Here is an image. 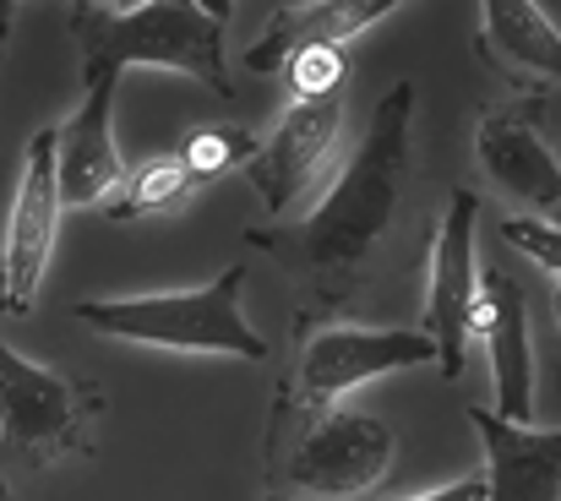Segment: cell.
Segmentation results:
<instances>
[{
  "label": "cell",
  "instance_id": "1",
  "mask_svg": "<svg viewBox=\"0 0 561 501\" xmlns=\"http://www.w3.org/2000/svg\"><path fill=\"white\" fill-rule=\"evenodd\" d=\"M409 132H414V82H392L371 110V126L328 196L300 218V257L317 278H355L381 235L392 229L403 180H409Z\"/></svg>",
  "mask_w": 561,
  "mask_h": 501
},
{
  "label": "cell",
  "instance_id": "2",
  "mask_svg": "<svg viewBox=\"0 0 561 501\" xmlns=\"http://www.w3.org/2000/svg\"><path fill=\"white\" fill-rule=\"evenodd\" d=\"M229 5H71L66 27L82 44V82L88 77H126V71H175L196 77L218 99H229V55H224Z\"/></svg>",
  "mask_w": 561,
  "mask_h": 501
},
{
  "label": "cell",
  "instance_id": "3",
  "mask_svg": "<svg viewBox=\"0 0 561 501\" xmlns=\"http://www.w3.org/2000/svg\"><path fill=\"white\" fill-rule=\"evenodd\" d=\"M245 267L229 262L202 289H164V295H115V300H77V317L99 338L170 349V354H240L267 360V338L240 311Z\"/></svg>",
  "mask_w": 561,
  "mask_h": 501
},
{
  "label": "cell",
  "instance_id": "4",
  "mask_svg": "<svg viewBox=\"0 0 561 501\" xmlns=\"http://www.w3.org/2000/svg\"><path fill=\"white\" fill-rule=\"evenodd\" d=\"M104 409L110 398L99 382L33 365L0 338V447H11L27 469L93 453Z\"/></svg>",
  "mask_w": 561,
  "mask_h": 501
},
{
  "label": "cell",
  "instance_id": "5",
  "mask_svg": "<svg viewBox=\"0 0 561 501\" xmlns=\"http://www.w3.org/2000/svg\"><path fill=\"white\" fill-rule=\"evenodd\" d=\"M392 453L398 442L387 420L360 409H317L289 431V447H273V486L278 501H355L387 480Z\"/></svg>",
  "mask_w": 561,
  "mask_h": 501
},
{
  "label": "cell",
  "instance_id": "6",
  "mask_svg": "<svg viewBox=\"0 0 561 501\" xmlns=\"http://www.w3.org/2000/svg\"><path fill=\"white\" fill-rule=\"evenodd\" d=\"M436 360L431 354V338L420 328H350V322H322V328H306L300 343V365H295V382L278 387V403L289 409H333L344 392L381 382L392 371H409V365H425Z\"/></svg>",
  "mask_w": 561,
  "mask_h": 501
},
{
  "label": "cell",
  "instance_id": "7",
  "mask_svg": "<svg viewBox=\"0 0 561 501\" xmlns=\"http://www.w3.org/2000/svg\"><path fill=\"white\" fill-rule=\"evenodd\" d=\"M474 224H480V196L474 191H453L436 246H431V273H425V328L436 371L447 382L463 376V354L474 338V289H480V267H474Z\"/></svg>",
  "mask_w": 561,
  "mask_h": 501
},
{
  "label": "cell",
  "instance_id": "8",
  "mask_svg": "<svg viewBox=\"0 0 561 501\" xmlns=\"http://www.w3.org/2000/svg\"><path fill=\"white\" fill-rule=\"evenodd\" d=\"M339 137H344V93L333 99H311V104H289L273 132L256 143L245 180L256 185L262 207L289 218L306 207V196L322 185V174L339 153Z\"/></svg>",
  "mask_w": 561,
  "mask_h": 501
},
{
  "label": "cell",
  "instance_id": "9",
  "mask_svg": "<svg viewBox=\"0 0 561 501\" xmlns=\"http://www.w3.org/2000/svg\"><path fill=\"white\" fill-rule=\"evenodd\" d=\"M60 185H55V126H44L27 143V159L16 174V196H11V224H5V251H0V311L27 317L55 251V229H60Z\"/></svg>",
  "mask_w": 561,
  "mask_h": 501
},
{
  "label": "cell",
  "instance_id": "10",
  "mask_svg": "<svg viewBox=\"0 0 561 501\" xmlns=\"http://www.w3.org/2000/svg\"><path fill=\"white\" fill-rule=\"evenodd\" d=\"M474 333L485 338L491 354V392H496V420L507 425H535V343H529V306L524 284L496 262L480 273L474 289Z\"/></svg>",
  "mask_w": 561,
  "mask_h": 501
},
{
  "label": "cell",
  "instance_id": "11",
  "mask_svg": "<svg viewBox=\"0 0 561 501\" xmlns=\"http://www.w3.org/2000/svg\"><path fill=\"white\" fill-rule=\"evenodd\" d=\"M115 88L121 77H88V93L77 104V115L66 126H55V185H60V207H104L121 180V148H115Z\"/></svg>",
  "mask_w": 561,
  "mask_h": 501
},
{
  "label": "cell",
  "instance_id": "12",
  "mask_svg": "<svg viewBox=\"0 0 561 501\" xmlns=\"http://www.w3.org/2000/svg\"><path fill=\"white\" fill-rule=\"evenodd\" d=\"M469 425L485 447V501H561V431L557 425H507L491 409L469 403Z\"/></svg>",
  "mask_w": 561,
  "mask_h": 501
},
{
  "label": "cell",
  "instance_id": "13",
  "mask_svg": "<svg viewBox=\"0 0 561 501\" xmlns=\"http://www.w3.org/2000/svg\"><path fill=\"white\" fill-rule=\"evenodd\" d=\"M392 11V0H311V5H278L262 38L245 49V71L278 77L306 49H344L355 33H366Z\"/></svg>",
  "mask_w": 561,
  "mask_h": 501
},
{
  "label": "cell",
  "instance_id": "14",
  "mask_svg": "<svg viewBox=\"0 0 561 501\" xmlns=\"http://www.w3.org/2000/svg\"><path fill=\"white\" fill-rule=\"evenodd\" d=\"M474 159L491 174L496 191H507V196L540 207L546 218H557L561 164H557V153L535 137V126H524L507 110H485L480 115V132H474Z\"/></svg>",
  "mask_w": 561,
  "mask_h": 501
},
{
  "label": "cell",
  "instance_id": "15",
  "mask_svg": "<svg viewBox=\"0 0 561 501\" xmlns=\"http://www.w3.org/2000/svg\"><path fill=\"white\" fill-rule=\"evenodd\" d=\"M480 49L496 66H507L513 77H529V82H557L561 77V33L546 5L485 0L480 5Z\"/></svg>",
  "mask_w": 561,
  "mask_h": 501
},
{
  "label": "cell",
  "instance_id": "16",
  "mask_svg": "<svg viewBox=\"0 0 561 501\" xmlns=\"http://www.w3.org/2000/svg\"><path fill=\"white\" fill-rule=\"evenodd\" d=\"M191 185H196V180L186 174L181 153H153V159H142L137 169H126V180H121V191L104 202V213L121 218V224H131V218H159V213H175V207L186 202Z\"/></svg>",
  "mask_w": 561,
  "mask_h": 501
},
{
  "label": "cell",
  "instance_id": "17",
  "mask_svg": "<svg viewBox=\"0 0 561 501\" xmlns=\"http://www.w3.org/2000/svg\"><path fill=\"white\" fill-rule=\"evenodd\" d=\"M181 164H186L191 180H213V174H229V169L251 164L256 153V137L245 126H196L181 137Z\"/></svg>",
  "mask_w": 561,
  "mask_h": 501
},
{
  "label": "cell",
  "instance_id": "18",
  "mask_svg": "<svg viewBox=\"0 0 561 501\" xmlns=\"http://www.w3.org/2000/svg\"><path fill=\"white\" fill-rule=\"evenodd\" d=\"M278 77H284V88H289L295 104L333 99V93H344V82H350V55H344V49H306V55H295Z\"/></svg>",
  "mask_w": 561,
  "mask_h": 501
},
{
  "label": "cell",
  "instance_id": "19",
  "mask_svg": "<svg viewBox=\"0 0 561 501\" xmlns=\"http://www.w3.org/2000/svg\"><path fill=\"white\" fill-rule=\"evenodd\" d=\"M502 240L507 246H518L535 267H546L551 278L561 273V235H557V224H546V218H518V213H502Z\"/></svg>",
  "mask_w": 561,
  "mask_h": 501
},
{
  "label": "cell",
  "instance_id": "20",
  "mask_svg": "<svg viewBox=\"0 0 561 501\" xmlns=\"http://www.w3.org/2000/svg\"><path fill=\"white\" fill-rule=\"evenodd\" d=\"M414 501H485V480L480 475H463V480L436 486V491H425V497H414Z\"/></svg>",
  "mask_w": 561,
  "mask_h": 501
},
{
  "label": "cell",
  "instance_id": "21",
  "mask_svg": "<svg viewBox=\"0 0 561 501\" xmlns=\"http://www.w3.org/2000/svg\"><path fill=\"white\" fill-rule=\"evenodd\" d=\"M0 501H11V486H5V480H0Z\"/></svg>",
  "mask_w": 561,
  "mask_h": 501
}]
</instances>
